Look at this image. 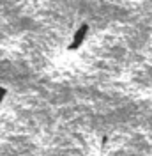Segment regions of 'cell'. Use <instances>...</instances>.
Masks as SVG:
<instances>
[{
	"instance_id": "1",
	"label": "cell",
	"mask_w": 152,
	"mask_h": 156,
	"mask_svg": "<svg viewBox=\"0 0 152 156\" xmlns=\"http://www.w3.org/2000/svg\"><path fill=\"white\" fill-rule=\"evenodd\" d=\"M5 98H7V89L4 87V85H0V108H2V105H4Z\"/></svg>"
}]
</instances>
